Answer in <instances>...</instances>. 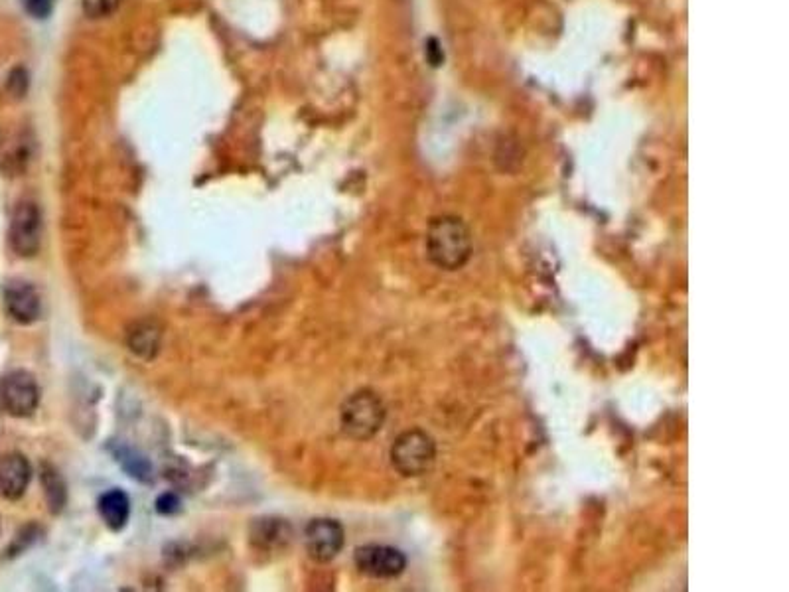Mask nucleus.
<instances>
[{
    "label": "nucleus",
    "mask_w": 789,
    "mask_h": 592,
    "mask_svg": "<svg viewBox=\"0 0 789 592\" xmlns=\"http://www.w3.org/2000/svg\"><path fill=\"white\" fill-rule=\"evenodd\" d=\"M292 537V529L285 519H257L251 527V541L261 549H281Z\"/></svg>",
    "instance_id": "nucleus-11"
},
{
    "label": "nucleus",
    "mask_w": 789,
    "mask_h": 592,
    "mask_svg": "<svg viewBox=\"0 0 789 592\" xmlns=\"http://www.w3.org/2000/svg\"><path fill=\"white\" fill-rule=\"evenodd\" d=\"M436 460V444L425 431L413 429L397 437L391 446L393 468L405 478H419L431 472Z\"/></svg>",
    "instance_id": "nucleus-3"
},
{
    "label": "nucleus",
    "mask_w": 789,
    "mask_h": 592,
    "mask_svg": "<svg viewBox=\"0 0 789 592\" xmlns=\"http://www.w3.org/2000/svg\"><path fill=\"white\" fill-rule=\"evenodd\" d=\"M26 89H28V74H26L24 70L18 68V70H14L12 74L8 75V91H10L16 99L24 97Z\"/></svg>",
    "instance_id": "nucleus-17"
},
{
    "label": "nucleus",
    "mask_w": 789,
    "mask_h": 592,
    "mask_svg": "<svg viewBox=\"0 0 789 592\" xmlns=\"http://www.w3.org/2000/svg\"><path fill=\"white\" fill-rule=\"evenodd\" d=\"M119 462L123 464V468H125L133 478H137V480H141V482H148V480H150L152 468H150L148 460H146L144 456H141V454H137L135 450H123V452H119Z\"/></svg>",
    "instance_id": "nucleus-14"
},
{
    "label": "nucleus",
    "mask_w": 789,
    "mask_h": 592,
    "mask_svg": "<svg viewBox=\"0 0 789 592\" xmlns=\"http://www.w3.org/2000/svg\"><path fill=\"white\" fill-rule=\"evenodd\" d=\"M340 423L350 439L367 441L381 431L385 423V405L377 393L361 389L344 401Z\"/></svg>",
    "instance_id": "nucleus-2"
},
{
    "label": "nucleus",
    "mask_w": 789,
    "mask_h": 592,
    "mask_svg": "<svg viewBox=\"0 0 789 592\" xmlns=\"http://www.w3.org/2000/svg\"><path fill=\"white\" fill-rule=\"evenodd\" d=\"M354 563L361 575L369 579H397L407 569L403 551L389 545H363L354 553Z\"/></svg>",
    "instance_id": "nucleus-6"
},
{
    "label": "nucleus",
    "mask_w": 789,
    "mask_h": 592,
    "mask_svg": "<svg viewBox=\"0 0 789 592\" xmlns=\"http://www.w3.org/2000/svg\"><path fill=\"white\" fill-rule=\"evenodd\" d=\"M180 510H182V502H180V498L176 494H162L156 500V512L162 514V516H174Z\"/></svg>",
    "instance_id": "nucleus-16"
},
{
    "label": "nucleus",
    "mask_w": 789,
    "mask_h": 592,
    "mask_svg": "<svg viewBox=\"0 0 789 592\" xmlns=\"http://www.w3.org/2000/svg\"><path fill=\"white\" fill-rule=\"evenodd\" d=\"M160 334L152 326H137L131 334V350L143 358H152L158 350Z\"/></svg>",
    "instance_id": "nucleus-13"
},
{
    "label": "nucleus",
    "mask_w": 789,
    "mask_h": 592,
    "mask_svg": "<svg viewBox=\"0 0 789 592\" xmlns=\"http://www.w3.org/2000/svg\"><path fill=\"white\" fill-rule=\"evenodd\" d=\"M40 405V387L36 377L26 370L6 373L0 381V407L6 415L26 419Z\"/></svg>",
    "instance_id": "nucleus-4"
},
{
    "label": "nucleus",
    "mask_w": 789,
    "mask_h": 592,
    "mask_svg": "<svg viewBox=\"0 0 789 592\" xmlns=\"http://www.w3.org/2000/svg\"><path fill=\"white\" fill-rule=\"evenodd\" d=\"M32 480V466L20 452H10L0 458V496L4 500H20Z\"/></svg>",
    "instance_id": "nucleus-9"
},
{
    "label": "nucleus",
    "mask_w": 789,
    "mask_h": 592,
    "mask_svg": "<svg viewBox=\"0 0 789 592\" xmlns=\"http://www.w3.org/2000/svg\"><path fill=\"white\" fill-rule=\"evenodd\" d=\"M99 516L111 531H121L131 518V500L123 490H109L99 498Z\"/></svg>",
    "instance_id": "nucleus-10"
},
{
    "label": "nucleus",
    "mask_w": 789,
    "mask_h": 592,
    "mask_svg": "<svg viewBox=\"0 0 789 592\" xmlns=\"http://www.w3.org/2000/svg\"><path fill=\"white\" fill-rule=\"evenodd\" d=\"M427 60L431 62L432 68H438L444 62V52H442V48H440L436 38H431L427 42Z\"/></svg>",
    "instance_id": "nucleus-19"
},
{
    "label": "nucleus",
    "mask_w": 789,
    "mask_h": 592,
    "mask_svg": "<svg viewBox=\"0 0 789 592\" xmlns=\"http://www.w3.org/2000/svg\"><path fill=\"white\" fill-rule=\"evenodd\" d=\"M346 533L336 519H312L304 529V547L316 563H330L344 549Z\"/></svg>",
    "instance_id": "nucleus-7"
},
{
    "label": "nucleus",
    "mask_w": 789,
    "mask_h": 592,
    "mask_svg": "<svg viewBox=\"0 0 789 592\" xmlns=\"http://www.w3.org/2000/svg\"><path fill=\"white\" fill-rule=\"evenodd\" d=\"M4 308L18 324H34L42 316V296L26 281H10L4 287Z\"/></svg>",
    "instance_id": "nucleus-8"
},
{
    "label": "nucleus",
    "mask_w": 789,
    "mask_h": 592,
    "mask_svg": "<svg viewBox=\"0 0 789 592\" xmlns=\"http://www.w3.org/2000/svg\"><path fill=\"white\" fill-rule=\"evenodd\" d=\"M427 253L432 263L444 271L462 269L472 255L470 229L456 216L432 220L427 231Z\"/></svg>",
    "instance_id": "nucleus-1"
},
{
    "label": "nucleus",
    "mask_w": 789,
    "mask_h": 592,
    "mask_svg": "<svg viewBox=\"0 0 789 592\" xmlns=\"http://www.w3.org/2000/svg\"><path fill=\"white\" fill-rule=\"evenodd\" d=\"M8 241L18 257H36L42 247V212L36 202L22 200L10 218Z\"/></svg>",
    "instance_id": "nucleus-5"
},
{
    "label": "nucleus",
    "mask_w": 789,
    "mask_h": 592,
    "mask_svg": "<svg viewBox=\"0 0 789 592\" xmlns=\"http://www.w3.org/2000/svg\"><path fill=\"white\" fill-rule=\"evenodd\" d=\"M123 0H81V8L87 18L91 20H101L119 10Z\"/></svg>",
    "instance_id": "nucleus-15"
},
{
    "label": "nucleus",
    "mask_w": 789,
    "mask_h": 592,
    "mask_svg": "<svg viewBox=\"0 0 789 592\" xmlns=\"http://www.w3.org/2000/svg\"><path fill=\"white\" fill-rule=\"evenodd\" d=\"M40 478H42V486H44V494H46V502H48L50 512L60 514L68 502V488H66L62 474L52 464L46 462L42 466Z\"/></svg>",
    "instance_id": "nucleus-12"
},
{
    "label": "nucleus",
    "mask_w": 789,
    "mask_h": 592,
    "mask_svg": "<svg viewBox=\"0 0 789 592\" xmlns=\"http://www.w3.org/2000/svg\"><path fill=\"white\" fill-rule=\"evenodd\" d=\"M24 2H26L28 12L36 18H44L50 14V8H52L50 0H24Z\"/></svg>",
    "instance_id": "nucleus-18"
}]
</instances>
